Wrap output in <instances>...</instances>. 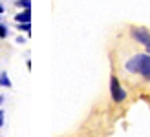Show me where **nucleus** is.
Masks as SVG:
<instances>
[{
    "label": "nucleus",
    "instance_id": "1",
    "mask_svg": "<svg viewBox=\"0 0 150 137\" xmlns=\"http://www.w3.org/2000/svg\"><path fill=\"white\" fill-rule=\"evenodd\" d=\"M125 68H126L128 73H139V75H143L146 81H150V55H143V53L134 55L126 60Z\"/></svg>",
    "mask_w": 150,
    "mask_h": 137
},
{
    "label": "nucleus",
    "instance_id": "2",
    "mask_svg": "<svg viewBox=\"0 0 150 137\" xmlns=\"http://www.w3.org/2000/svg\"><path fill=\"white\" fill-rule=\"evenodd\" d=\"M110 95H112V99H114L115 102H123L125 99H126V91L123 90L119 79L114 77V75L110 77Z\"/></svg>",
    "mask_w": 150,
    "mask_h": 137
},
{
    "label": "nucleus",
    "instance_id": "3",
    "mask_svg": "<svg viewBox=\"0 0 150 137\" xmlns=\"http://www.w3.org/2000/svg\"><path fill=\"white\" fill-rule=\"evenodd\" d=\"M132 37H134V40L139 42V44H143V46H148L150 44V33L146 31V29L143 28H132Z\"/></svg>",
    "mask_w": 150,
    "mask_h": 137
},
{
    "label": "nucleus",
    "instance_id": "4",
    "mask_svg": "<svg viewBox=\"0 0 150 137\" xmlns=\"http://www.w3.org/2000/svg\"><path fill=\"white\" fill-rule=\"evenodd\" d=\"M15 20L17 22H31V9H24L22 13L15 15Z\"/></svg>",
    "mask_w": 150,
    "mask_h": 137
},
{
    "label": "nucleus",
    "instance_id": "5",
    "mask_svg": "<svg viewBox=\"0 0 150 137\" xmlns=\"http://www.w3.org/2000/svg\"><path fill=\"white\" fill-rule=\"evenodd\" d=\"M0 86L11 88V81H9V77H7V73H6V71H2V73H0Z\"/></svg>",
    "mask_w": 150,
    "mask_h": 137
},
{
    "label": "nucleus",
    "instance_id": "6",
    "mask_svg": "<svg viewBox=\"0 0 150 137\" xmlns=\"http://www.w3.org/2000/svg\"><path fill=\"white\" fill-rule=\"evenodd\" d=\"M17 4L20 7H24V9H31V0H18Z\"/></svg>",
    "mask_w": 150,
    "mask_h": 137
},
{
    "label": "nucleus",
    "instance_id": "7",
    "mask_svg": "<svg viewBox=\"0 0 150 137\" xmlns=\"http://www.w3.org/2000/svg\"><path fill=\"white\" fill-rule=\"evenodd\" d=\"M6 35H7V28H6L4 24H0V37H2V39H6Z\"/></svg>",
    "mask_w": 150,
    "mask_h": 137
},
{
    "label": "nucleus",
    "instance_id": "8",
    "mask_svg": "<svg viewBox=\"0 0 150 137\" xmlns=\"http://www.w3.org/2000/svg\"><path fill=\"white\" fill-rule=\"evenodd\" d=\"M4 126V110H0V128Z\"/></svg>",
    "mask_w": 150,
    "mask_h": 137
},
{
    "label": "nucleus",
    "instance_id": "9",
    "mask_svg": "<svg viewBox=\"0 0 150 137\" xmlns=\"http://www.w3.org/2000/svg\"><path fill=\"white\" fill-rule=\"evenodd\" d=\"M2 13H4V6H2V4H0V15H2Z\"/></svg>",
    "mask_w": 150,
    "mask_h": 137
},
{
    "label": "nucleus",
    "instance_id": "10",
    "mask_svg": "<svg viewBox=\"0 0 150 137\" xmlns=\"http://www.w3.org/2000/svg\"><path fill=\"white\" fill-rule=\"evenodd\" d=\"M4 102V95H0V104H2Z\"/></svg>",
    "mask_w": 150,
    "mask_h": 137
},
{
    "label": "nucleus",
    "instance_id": "11",
    "mask_svg": "<svg viewBox=\"0 0 150 137\" xmlns=\"http://www.w3.org/2000/svg\"><path fill=\"white\" fill-rule=\"evenodd\" d=\"M146 51H148V53H150V44H148V46H146Z\"/></svg>",
    "mask_w": 150,
    "mask_h": 137
}]
</instances>
